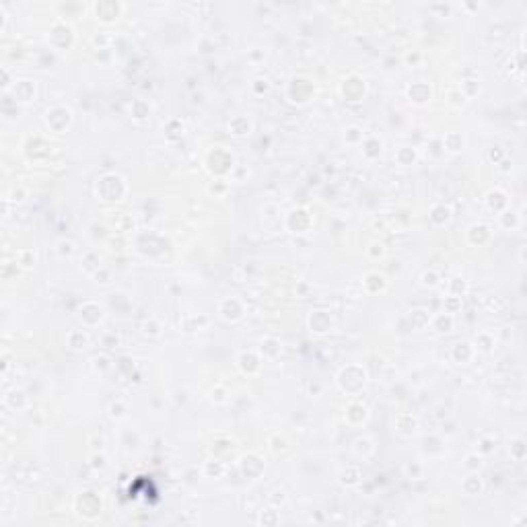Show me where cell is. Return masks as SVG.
I'll return each instance as SVG.
<instances>
[{
  "label": "cell",
  "instance_id": "obj_1",
  "mask_svg": "<svg viewBox=\"0 0 527 527\" xmlns=\"http://www.w3.org/2000/svg\"><path fill=\"white\" fill-rule=\"evenodd\" d=\"M288 89H295V93H288L291 101L297 99V103H307L311 99V95L315 93V85L309 81V78H293L291 81V87Z\"/></svg>",
  "mask_w": 527,
  "mask_h": 527
},
{
  "label": "cell",
  "instance_id": "obj_2",
  "mask_svg": "<svg viewBox=\"0 0 527 527\" xmlns=\"http://www.w3.org/2000/svg\"><path fill=\"white\" fill-rule=\"evenodd\" d=\"M93 11H95L97 19H101L103 23H112V21H116L122 15L124 5L122 3H114V0H105V3L93 5Z\"/></svg>",
  "mask_w": 527,
  "mask_h": 527
},
{
  "label": "cell",
  "instance_id": "obj_3",
  "mask_svg": "<svg viewBox=\"0 0 527 527\" xmlns=\"http://www.w3.org/2000/svg\"><path fill=\"white\" fill-rule=\"evenodd\" d=\"M221 315H223L225 320L235 322V320H239L241 315H243V307H241V303L237 301V299H225V301L221 303Z\"/></svg>",
  "mask_w": 527,
  "mask_h": 527
},
{
  "label": "cell",
  "instance_id": "obj_4",
  "mask_svg": "<svg viewBox=\"0 0 527 527\" xmlns=\"http://www.w3.org/2000/svg\"><path fill=\"white\" fill-rule=\"evenodd\" d=\"M431 95H433V91H431V87L427 83H416V85H412L408 89V97L414 103H427L431 99Z\"/></svg>",
  "mask_w": 527,
  "mask_h": 527
},
{
  "label": "cell",
  "instance_id": "obj_5",
  "mask_svg": "<svg viewBox=\"0 0 527 527\" xmlns=\"http://www.w3.org/2000/svg\"><path fill=\"white\" fill-rule=\"evenodd\" d=\"M15 95L19 101H31L35 97V85L31 81H19L15 85Z\"/></svg>",
  "mask_w": 527,
  "mask_h": 527
},
{
  "label": "cell",
  "instance_id": "obj_6",
  "mask_svg": "<svg viewBox=\"0 0 527 527\" xmlns=\"http://www.w3.org/2000/svg\"><path fill=\"white\" fill-rule=\"evenodd\" d=\"M288 219H295L297 223L295 225H291L288 229H291L293 233H305L309 227H311V223H303V219H309V213L307 210H303V208H299V210H293L291 215H288Z\"/></svg>",
  "mask_w": 527,
  "mask_h": 527
},
{
  "label": "cell",
  "instance_id": "obj_7",
  "mask_svg": "<svg viewBox=\"0 0 527 527\" xmlns=\"http://www.w3.org/2000/svg\"><path fill=\"white\" fill-rule=\"evenodd\" d=\"M366 414H368V412H366V408H364L362 404H350L348 410H346V418H348V423H352V425L364 423Z\"/></svg>",
  "mask_w": 527,
  "mask_h": 527
},
{
  "label": "cell",
  "instance_id": "obj_8",
  "mask_svg": "<svg viewBox=\"0 0 527 527\" xmlns=\"http://www.w3.org/2000/svg\"><path fill=\"white\" fill-rule=\"evenodd\" d=\"M385 284H387V282H385V276H381L379 272H371V274H366V276H364V286H366L371 293L383 291Z\"/></svg>",
  "mask_w": 527,
  "mask_h": 527
},
{
  "label": "cell",
  "instance_id": "obj_9",
  "mask_svg": "<svg viewBox=\"0 0 527 527\" xmlns=\"http://www.w3.org/2000/svg\"><path fill=\"white\" fill-rule=\"evenodd\" d=\"M68 344L72 350H85L89 346V336L85 332H70L68 334Z\"/></svg>",
  "mask_w": 527,
  "mask_h": 527
},
{
  "label": "cell",
  "instance_id": "obj_10",
  "mask_svg": "<svg viewBox=\"0 0 527 527\" xmlns=\"http://www.w3.org/2000/svg\"><path fill=\"white\" fill-rule=\"evenodd\" d=\"M278 352H280V342L276 338H264L261 340V354L264 356L274 358Z\"/></svg>",
  "mask_w": 527,
  "mask_h": 527
},
{
  "label": "cell",
  "instance_id": "obj_11",
  "mask_svg": "<svg viewBox=\"0 0 527 527\" xmlns=\"http://www.w3.org/2000/svg\"><path fill=\"white\" fill-rule=\"evenodd\" d=\"M433 326H435L437 332H451V328H453V318H451L449 313L437 315V318L433 320Z\"/></svg>",
  "mask_w": 527,
  "mask_h": 527
},
{
  "label": "cell",
  "instance_id": "obj_12",
  "mask_svg": "<svg viewBox=\"0 0 527 527\" xmlns=\"http://www.w3.org/2000/svg\"><path fill=\"white\" fill-rule=\"evenodd\" d=\"M453 356H455L457 362H467L471 358V346L467 344V342H459V344H455V348H453Z\"/></svg>",
  "mask_w": 527,
  "mask_h": 527
},
{
  "label": "cell",
  "instance_id": "obj_13",
  "mask_svg": "<svg viewBox=\"0 0 527 527\" xmlns=\"http://www.w3.org/2000/svg\"><path fill=\"white\" fill-rule=\"evenodd\" d=\"M449 215H451V210L447 208V206H435V208H433L431 219H433L437 225H443V223L449 221Z\"/></svg>",
  "mask_w": 527,
  "mask_h": 527
},
{
  "label": "cell",
  "instance_id": "obj_14",
  "mask_svg": "<svg viewBox=\"0 0 527 527\" xmlns=\"http://www.w3.org/2000/svg\"><path fill=\"white\" fill-rule=\"evenodd\" d=\"M398 161H400L402 165H412V163L416 161V150L410 148V146H402V148L398 150Z\"/></svg>",
  "mask_w": 527,
  "mask_h": 527
},
{
  "label": "cell",
  "instance_id": "obj_15",
  "mask_svg": "<svg viewBox=\"0 0 527 527\" xmlns=\"http://www.w3.org/2000/svg\"><path fill=\"white\" fill-rule=\"evenodd\" d=\"M19 264L23 268H31V266H35V253L31 251V249H23V251H19Z\"/></svg>",
  "mask_w": 527,
  "mask_h": 527
},
{
  "label": "cell",
  "instance_id": "obj_16",
  "mask_svg": "<svg viewBox=\"0 0 527 527\" xmlns=\"http://www.w3.org/2000/svg\"><path fill=\"white\" fill-rule=\"evenodd\" d=\"M449 103L451 105H463L465 103V95L461 91H449Z\"/></svg>",
  "mask_w": 527,
  "mask_h": 527
},
{
  "label": "cell",
  "instance_id": "obj_17",
  "mask_svg": "<svg viewBox=\"0 0 527 527\" xmlns=\"http://www.w3.org/2000/svg\"><path fill=\"white\" fill-rule=\"evenodd\" d=\"M58 251H60V255H72V251H74L72 241H60L58 243Z\"/></svg>",
  "mask_w": 527,
  "mask_h": 527
},
{
  "label": "cell",
  "instance_id": "obj_18",
  "mask_svg": "<svg viewBox=\"0 0 527 527\" xmlns=\"http://www.w3.org/2000/svg\"><path fill=\"white\" fill-rule=\"evenodd\" d=\"M112 418H122V416H126V408L118 402V404H112Z\"/></svg>",
  "mask_w": 527,
  "mask_h": 527
},
{
  "label": "cell",
  "instance_id": "obj_19",
  "mask_svg": "<svg viewBox=\"0 0 527 527\" xmlns=\"http://www.w3.org/2000/svg\"><path fill=\"white\" fill-rule=\"evenodd\" d=\"M368 253H373V257H381V255L385 253V249H383L381 243H371V249H368Z\"/></svg>",
  "mask_w": 527,
  "mask_h": 527
},
{
  "label": "cell",
  "instance_id": "obj_20",
  "mask_svg": "<svg viewBox=\"0 0 527 527\" xmlns=\"http://www.w3.org/2000/svg\"><path fill=\"white\" fill-rule=\"evenodd\" d=\"M420 58H423V56H420V51H416V49L412 51V54H410V51L406 54V62H410V64H416Z\"/></svg>",
  "mask_w": 527,
  "mask_h": 527
}]
</instances>
